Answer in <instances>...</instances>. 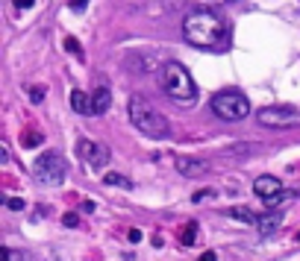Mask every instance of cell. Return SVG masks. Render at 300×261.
<instances>
[{
    "label": "cell",
    "mask_w": 300,
    "mask_h": 261,
    "mask_svg": "<svg viewBox=\"0 0 300 261\" xmlns=\"http://www.w3.org/2000/svg\"><path fill=\"white\" fill-rule=\"evenodd\" d=\"M182 36L192 47H200V50H221L229 47V24L227 18L215 9H194V12L186 15L182 21Z\"/></svg>",
    "instance_id": "obj_1"
},
{
    "label": "cell",
    "mask_w": 300,
    "mask_h": 261,
    "mask_svg": "<svg viewBox=\"0 0 300 261\" xmlns=\"http://www.w3.org/2000/svg\"><path fill=\"white\" fill-rule=\"evenodd\" d=\"M159 88L177 106H194L197 103V85H194L189 68L180 62H165L159 68Z\"/></svg>",
    "instance_id": "obj_2"
},
{
    "label": "cell",
    "mask_w": 300,
    "mask_h": 261,
    "mask_svg": "<svg viewBox=\"0 0 300 261\" xmlns=\"http://www.w3.org/2000/svg\"><path fill=\"white\" fill-rule=\"evenodd\" d=\"M130 120H132V126L142 132V135H147V138H153V141H165L171 135V126H168V120L159 115V109L147 100V97L142 94H132L130 97Z\"/></svg>",
    "instance_id": "obj_3"
},
{
    "label": "cell",
    "mask_w": 300,
    "mask_h": 261,
    "mask_svg": "<svg viewBox=\"0 0 300 261\" xmlns=\"http://www.w3.org/2000/svg\"><path fill=\"white\" fill-rule=\"evenodd\" d=\"M65 173H68V165L59 153H44L33 162V176H36L38 185H48V188H56L65 182Z\"/></svg>",
    "instance_id": "obj_4"
},
{
    "label": "cell",
    "mask_w": 300,
    "mask_h": 261,
    "mask_svg": "<svg viewBox=\"0 0 300 261\" xmlns=\"http://www.w3.org/2000/svg\"><path fill=\"white\" fill-rule=\"evenodd\" d=\"M212 112L221 120H244L250 115V103L241 91H218L212 97Z\"/></svg>",
    "instance_id": "obj_5"
},
{
    "label": "cell",
    "mask_w": 300,
    "mask_h": 261,
    "mask_svg": "<svg viewBox=\"0 0 300 261\" xmlns=\"http://www.w3.org/2000/svg\"><path fill=\"white\" fill-rule=\"evenodd\" d=\"M256 120L268 126V129H291V126H300V109L294 106H265L259 109Z\"/></svg>",
    "instance_id": "obj_6"
},
{
    "label": "cell",
    "mask_w": 300,
    "mask_h": 261,
    "mask_svg": "<svg viewBox=\"0 0 300 261\" xmlns=\"http://www.w3.org/2000/svg\"><path fill=\"white\" fill-rule=\"evenodd\" d=\"M253 194H256L268 208H274V205H280L283 200H288V191L283 188V182L276 176H259L253 182Z\"/></svg>",
    "instance_id": "obj_7"
},
{
    "label": "cell",
    "mask_w": 300,
    "mask_h": 261,
    "mask_svg": "<svg viewBox=\"0 0 300 261\" xmlns=\"http://www.w3.org/2000/svg\"><path fill=\"white\" fill-rule=\"evenodd\" d=\"M77 153H80V159L85 162V167H91V170H100V167L109 165V147L100 144V141L83 138V141L77 144Z\"/></svg>",
    "instance_id": "obj_8"
},
{
    "label": "cell",
    "mask_w": 300,
    "mask_h": 261,
    "mask_svg": "<svg viewBox=\"0 0 300 261\" xmlns=\"http://www.w3.org/2000/svg\"><path fill=\"white\" fill-rule=\"evenodd\" d=\"M177 170H180L182 176L197 179V176L209 173V162H203V159H189V155H177Z\"/></svg>",
    "instance_id": "obj_9"
},
{
    "label": "cell",
    "mask_w": 300,
    "mask_h": 261,
    "mask_svg": "<svg viewBox=\"0 0 300 261\" xmlns=\"http://www.w3.org/2000/svg\"><path fill=\"white\" fill-rule=\"evenodd\" d=\"M280 226H283V212H265V214L256 217V229H259V235H274Z\"/></svg>",
    "instance_id": "obj_10"
},
{
    "label": "cell",
    "mask_w": 300,
    "mask_h": 261,
    "mask_svg": "<svg viewBox=\"0 0 300 261\" xmlns=\"http://www.w3.org/2000/svg\"><path fill=\"white\" fill-rule=\"evenodd\" d=\"M109 106H112V91L109 88H97L91 94V115H103Z\"/></svg>",
    "instance_id": "obj_11"
},
{
    "label": "cell",
    "mask_w": 300,
    "mask_h": 261,
    "mask_svg": "<svg viewBox=\"0 0 300 261\" xmlns=\"http://www.w3.org/2000/svg\"><path fill=\"white\" fill-rule=\"evenodd\" d=\"M71 109L74 112H80V115H91V97L80 91V88H74L71 91Z\"/></svg>",
    "instance_id": "obj_12"
},
{
    "label": "cell",
    "mask_w": 300,
    "mask_h": 261,
    "mask_svg": "<svg viewBox=\"0 0 300 261\" xmlns=\"http://www.w3.org/2000/svg\"><path fill=\"white\" fill-rule=\"evenodd\" d=\"M229 217H233V220H241V223L256 226V214H253L250 208H244V205H239V208H229Z\"/></svg>",
    "instance_id": "obj_13"
},
{
    "label": "cell",
    "mask_w": 300,
    "mask_h": 261,
    "mask_svg": "<svg viewBox=\"0 0 300 261\" xmlns=\"http://www.w3.org/2000/svg\"><path fill=\"white\" fill-rule=\"evenodd\" d=\"M180 241L186 244V247H192V244H197V223H189V226H182V232H180Z\"/></svg>",
    "instance_id": "obj_14"
},
{
    "label": "cell",
    "mask_w": 300,
    "mask_h": 261,
    "mask_svg": "<svg viewBox=\"0 0 300 261\" xmlns=\"http://www.w3.org/2000/svg\"><path fill=\"white\" fill-rule=\"evenodd\" d=\"M103 182H106V185H118V188H127V191L132 188V182H130L127 176H121V173H106V176H103Z\"/></svg>",
    "instance_id": "obj_15"
},
{
    "label": "cell",
    "mask_w": 300,
    "mask_h": 261,
    "mask_svg": "<svg viewBox=\"0 0 300 261\" xmlns=\"http://www.w3.org/2000/svg\"><path fill=\"white\" fill-rule=\"evenodd\" d=\"M21 144H24V147H38V144H41V135H38V132H24V135H21Z\"/></svg>",
    "instance_id": "obj_16"
},
{
    "label": "cell",
    "mask_w": 300,
    "mask_h": 261,
    "mask_svg": "<svg viewBox=\"0 0 300 261\" xmlns=\"http://www.w3.org/2000/svg\"><path fill=\"white\" fill-rule=\"evenodd\" d=\"M65 50H71L74 56H77V59H83V50H80V41H77V38H65Z\"/></svg>",
    "instance_id": "obj_17"
},
{
    "label": "cell",
    "mask_w": 300,
    "mask_h": 261,
    "mask_svg": "<svg viewBox=\"0 0 300 261\" xmlns=\"http://www.w3.org/2000/svg\"><path fill=\"white\" fill-rule=\"evenodd\" d=\"M30 100H33V103H41V100H44V88H41V85H36V88L30 91Z\"/></svg>",
    "instance_id": "obj_18"
},
{
    "label": "cell",
    "mask_w": 300,
    "mask_h": 261,
    "mask_svg": "<svg viewBox=\"0 0 300 261\" xmlns=\"http://www.w3.org/2000/svg\"><path fill=\"white\" fill-rule=\"evenodd\" d=\"M62 223H65V226H77V223H80V217H77V214H65V217H62Z\"/></svg>",
    "instance_id": "obj_19"
},
{
    "label": "cell",
    "mask_w": 300,
    "mask_h": 261,
    "mask_svg": "<svg viewBox=\"0 0 300 261\" xmlns=\"http://www.w3.org/2000/svg\"><path fill=\"white\" fill-rule=\"evenodd\" d=\"M6 205H9V208H12V212H21V208H24V200H6Z\"/></svg>",
    "instance_id": "obj_20"
},
{
    "label": "cell",
    "mask_w": 300,
    "mask_h": 261,
    "mask_svg": "<svg viewBox=\"0 0 300 261\" xmlns=\"http://www.w3.org/2000/svg\"><path fill=\"white\" fill-rule=\"evenodd\" d=\"M197 261H218V255L212 252V249H206V252H203V255H200Z\"/></svg>",
    "instance_id": "obj_21"
},
{
    "label": "cell",
    "mask_w": 300,
    "mask_h": 261,
    "mask_svg": "<svg viewBox=\"0 0 300 261\" xmlns=\"http://www.w3.org/2000/svg\"><path fill=\"white\" fill-rule=\"evenodd\" d=\"M15 6H18V9H30V6H33V0H15Z\"/></svg>",
    "instance_id": "obj_22"
},
{
    "label": "cell",
    "mask_w": 300,
    "mask_h": 261,
    "mask_svg": "<svg viewBox=\"0 0 300 261\" xmlns=\"http://www.w3.org/2000/svg\"><path fill=\"white\" fill-rule=\"evenodd\" d=\"M85 3H88V0H74V9H77V12H83Z\"/></svg>",
    "instance_id": "obj_23"
},
{
    "label": "cell",
    "mask_w": 300,
    "mask_h": 261,
    "mask_svg": "<svg viewBox=\"0 0 300 261\" xmlns=\"http://www.w3.org/2000/svg\"><path fill=\"white\" fill-rule=\"evenodd\" d=\"M15 261H33V258H27V255H18V258H15Z\"/></svg>",
    "instance_id": "obj_24"
},
{
    "label": "cell",
    "mask_w": 300,
    "mask_h": 261,
    "mask_svg": "<svg viewBox=\"0 0 300 261\" xmlns=\"http://www.w3.org/2000/svg\"><path fill=\"white\" fill-rule=\"evenodd\" d=\"M209 3H233V0H209Z\"/></svg>",
    "instance_id": "obj_25"
},
{
    "label": "cell",
    "mask_w": 300,
    "mask_h": 261,
    "mask_svg": "<svg viewBox=\"0 0 300 261\" xmlns=\"http://www.w3.org/2000/svg\"><path fill=\"white\" fill-rule=\"evenodd\" d=\"M297 241H300V232H297Z\"/></svg>",
    "instance_id": "obj_26"
}]
</instances>
